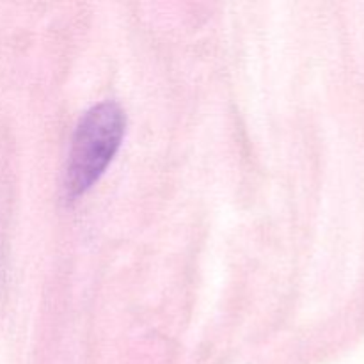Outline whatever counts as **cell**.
Returning <instances> with one entry per match:
<instances>
[{
  "label": "cell",
  "instance_id": "obj_1",
  "mask_svg": "<svg viewBox=\"0 0 364 364\" xmlns=\"http://www.w3.org/2000/svg\"><path fill=\"white\" fill-rule=\"evenodd\" d=\"M127 116L119 103L107 102L91 107L82 116L66 169V191L70 196L84 194L103 174L116 155L124 135Z\"/></svg>",
  "mask_w": 364,
  "mask_h": 364
}]
</instances>
